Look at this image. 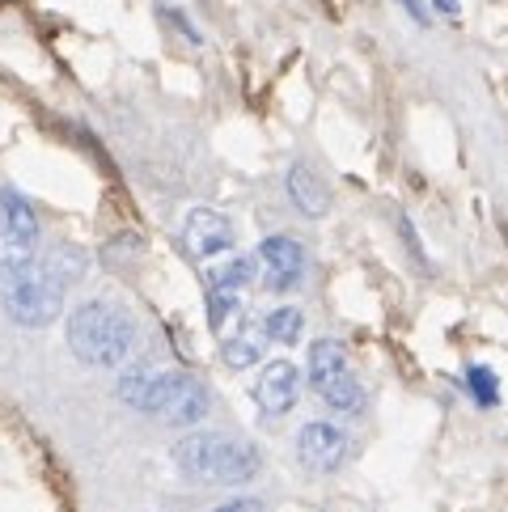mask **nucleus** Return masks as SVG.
Here are the masks:
<instances>
[{
    "label": "nucleus",
    "instance_id": "2",
    "mask_svg": "<svg viewBox=\"0 0 508 512\" xmlns=\"http://www.w3.org/2000/svg\"><path fill=\"white\" fill-rule=\"evenodd\" d=\"M174 462L187 479L242 487L259 474V449L250 441H238V436H225V432H195L174 445Z\"/></svg>",
    "mask_w": 508,
    "mask_h": 512
},
{
    "label": "nucleus",
    "instance_id": "21",
    "mask_svg": "<svg viewBox=\"0 0 508 512\" xmlns=\"http://www.w3.org/2000/svg\"><path fill=\"white\" fill-rule=\"evenodd\" d=\"M432 9H437V13H445V17H458V13H462V5H458V0H432Z\"/></svg>",
    "mask_w": 508,
    "mask_h": 512
},
{
    "label": "nucleus",
    "instance_id": "9",
    "mask_svg": "<svg viewBox=\"0 0 508 512\" xmlns=\"http://www.w3.org/2000/svg\"><path fill=\"white\" fill-rule=\"evenodd\" d=\"M297 398H301V373H297V364H288V360H271L259 373V381H254V402H259L263 415L293 411Z\"/></svg>",
    "mask_w": 508,
    "mask_h": 512
},
{
    "label": "nucleus",
    "instance_id": "16",
    "mask_svg": "<svg viewBox=\"0 0 508 512\" xmlns=\"http://www.w3.org/2000/svg\"><path fill=\"white\" fill-rule=\"evenodd\" d=\"M466 390H470V398H475L479 407H496V402H500L496 373L487 369V364H470V369H466Z\"/></svg>",
    "mask_w": 508,
    "mask_h": 512
},
{
    "label": "nucleus",
    "instance_id": "20",
    "mask_svg": "<svg viewBox=\"0 0 508 512\" xmlns=\"http://www.w3.org/2000/svg\"><path fill=\"white\" fill-rule=\"evenodd\" d=\"M398 5H403L411 17H415V22H420V26H428V13L420 9V0H398Z\"/></svg>",
    "mask_w": 508,
    "mask_h": 512
},
{
    "label": "nucleus",
    "instance_id": "7",
    "mask_svg": "<svg viewBox=\"0 0 508 512\" xmlns=\"http://www.w3.org/2000/svg\"><path fill=\"white\" fill-rule=\"evenodd\" d=\"M259 267H263V288L293 292L305 276V250H301V242H293V237L276 233L259 246Z\"/></svg>",
    "mask_w": 508,
    "mask_h": 512
},
{
    "label": "nucleus",
    "instance_id": "12",
    "mask_svg": "<svg viewBox=\"0 0 508 512\" xmlns=\"http://www.w3.org/2000/svg\"><path fill=\"white\" fill-rule=\"evenodd\" d=\"M288 195H293V204L305 216H326V208H331V191H326V182L310 166H301V161L288 170Z\"/></svg>",
    "mask_w": 508,
    "mask_h": 512
},
{
    "label": "nucleus",
    "instance_id": "17",
    "mask_svg": "<svg viewBox=\"0 0 508 512\" xmlns=\"http://www.w3.org/2000/svg\"><path fill=\"white\" fill-rule=\"evenodd\" d=\"M149 390H153V373H144V369L127 373V377L119 381V398L127 402V407H136V411H144V402H149Z\"/></svg>",
    "mask_w": 508,
    "mask_h": 512
},
{
    "label": "nucleus",
    "instance_id": "5",
    "mask_svg": "<svg viewBox=\"0 0 508 512\" xmlns=\"http://www.w3.org/2000/svg\"><path fill=\"white\" fill-rule=\"evenodd\" d=\"M34 242H39V216L30 199L13 187H0V280L34 267Z\"/></svg>",
    "mask_w": 508,
    "mask_h": 512
},
{
    "label": "nucleus",
    "instance_id": "14",
    "mask_svg": "<svg viewBox=\"0 0 508 512\" xmlns=\"http://www.w3.org/2000/svg\"><path fill=\"white\" fill-rule=\"evenodd\" d=\"M263 331L271 343H297L301 339V309L284 305V309H271L263 318Z\"/></svg>",
    "mask_w": 508,
    "mask_h": 512
},
{
    "label": "nucleus",
    "instance_id": "4",
    "mask_svg": "<svg viewBox=\"0 0 508 512\" xmlns=\"http://www.w3.org/2000/svg\"><path fill=\"white\" fill-rule=\"evenodd\" d=\"M310 386L318 390V398L339 415H356L365 411V386L352 373L348 352L335 339H318L310 347Z\"/></svg>",
    "mask_w": 508,
    "mask_h": 512
},
{
    "label": "nucleus",
    "instance_id": "19",
    "mask_svg": "<svg viewBox=\"0 0 508 512\" xmlns=\"http://www.w3.org/2000/svg\"><path fill=\"white\" fill-rule=\"evenodd\" d=\"M216 512H263V504L259 500H250V496H238V500H229V504H221Z\"/></svg>",
    "mask_w": 508,
    "mask_h": 512
},
{
    "label": "nucleus",
    "instance_id": "3",
    "mask_svg": "<svg viewBox=\"0 0 508 512\" xmlns=\"http://www.w3.org/2000/svg\"><path fill=\"white\" fill-rule=\"evenodd\" d=\"M64 288L68 280L51 263L26 267L22 276H13L5 284V314L17 326H51L64 309Z\"/></svg>",
    "mask_w": 508,
    "mask_h": 512
},
{
    "label": "nucleus",
    "instance_id": "11",
    "mask_svg": "<svg viewBox=\"0 0 508 512\" xmlns=\"http://www.w3.org/2000/svg\"><path fill=\"white\" fill-rule=\"evenodd\" d=\"M267 331H263V322H254V318H242L238 322V335H225L221 339V360L229 364V369H250V364H259L263 352H267Z\"/></svg>",
    "mask_w": 508,
    "mask_h": 512
},
{
    "label": "nucleus",
    "instance_id": "15",
    "mask_svg": "<svg viewBox=\"0 0 508 512\" xmlns=\"http://www.w3.org/2000/svg\"><path fill=\"white\" fill-rule=\"evenodd\" d=\"M254 271H259V259H229L225 267L212 271V288H233V292H242L246 284H254Z\"/></svg>",
    "mask_w": 508,
    "mask_h": 512
},
{
    "label": "nucleus",
    "instance_id": "13",
    "mask_svg": "<svg viewBox=\"0 0 508 512\" xmlns=\"http://www.w3.org/2000/svg\"><path fill=\"white\" fill-rule=\"evenodd\" d=\"M233 318H242V297L233 288H212L208 284V326L216 335H225V326Z\"/></svg>",
    "mask_w": 508,
    "mask_h": 512
},
{
    "label": "nucleus",
    "instance_id": "18",
    "mask_svg": "<svg viewBox=\"0 0 508 512\" xmlns=\"http://www.w3.org/2000/svg\"><path fill=\"white\" fill-rule=\"evenodd\" d=\"M398 237H403V242H407V250L415 254V263H420V267H428V254H424L420 237H415V225L407 221V216H398Z\"/></svg>",
    "mask_w": 508,
    "mask_h": 512
},
{
    "label": "nucleus",
    "instance_id": "10",
    "mask_svg": "<svg viewBox=\"0 0 508 512\" xmlns=\"http://www.w3.org/2000/svg\"><path fill=\"white\" fill-rule=\"evenodd\" d=\"M297 457H301V466L331 474L343 466V457H348V436L335 424H305L297 432Z\"/></svg>",
    "mask_w": 508,
    "mask_h": 512
},
{
    "label": "nucleus",
    "instance_id": "1",
    "mask_svg": "<svg viewBox=\"0 0 508 512\" xmlns=\"http://www.w3.org/2000/svg\"><path fill=\"white\" fill-rule=\"evenodd\" d=\"M68 347L81 364L94 369H111V364L127 360L136 343V322L127 318V309L111 301H85L68 314Z\"/></svg>",
    "mask_w": 508,
    "mask_h": 512
},
{
    "label": "nucleus",
    "instance_id": "6",
    "mask_svg": "<svg viewBox=\"0 0 508 512\" xmlns=\"http://www.w3.org/2000/svg\"><path fill=\"white\" fill-rule=\"evenodd\" d=\"M212 398L208 386L191 373H153V390L149 402H144V415H157L161 424H174V428H191L208 415Z\"/></svg>",
    "mask_w": 508,
    "mask_h": 512
},
{
    "label": "nucleus",
    "instance_id": "8",
    "mask_svg": "<svg viewBox=\"0 0 508 512\" xmlns=\"http://www.w3.org/2000/svg\"><path fill=\"white\" fill-rule=\"evenodd\" d=\"M233 221L221 212H212V208H195L187 216V225H183V250L191 254V259H216V254H225L233 250Z\"/></svg>",
    "mask_w": 508,
    "mask_h": 512
}]
</instances>
